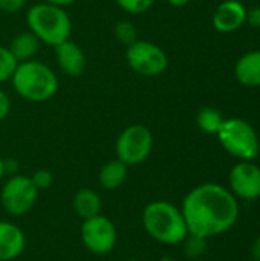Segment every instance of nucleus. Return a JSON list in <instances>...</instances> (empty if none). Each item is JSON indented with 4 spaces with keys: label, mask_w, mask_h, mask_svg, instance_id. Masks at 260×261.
I'll return each instance as SVG.
<instances>
[{
    "label": "nucleus",
    "mask_w": 260,
    "mask_h": 261,
    "mask_svg": "<svg viewBox=\"0 0 260 261\" xmlns=\"http://www.w3.org/2000/svg\"><path fill=\"white\" fill-rule=\"evenodd\" d=\"M190 236L211 239L230 231L239 219V202L219 184L195 187L181 206Z\"/></svg>",
    "instance_id": "f257e3e1"
},
{
    "label": "nucleus",
    "mask_w": 260,
    "mask_h": 261,
    "mask_svg": "<svg viewBox=\"0 0 260 261\" xmlns=\"http://www.w3.org/2000/svg\"><path fill=\"white\" fill-rule=\"evenodd\" d=\"M11 84L20 98L35 104L52 99L60 86L58 76L51 66L35 58L17 64Z\"/></svg>",
    "instance_id": "f03ea898"
},
{
    "label": "nucleus",
    "mask_w": 260,
    "mask_h": 261,
    "mask_svg": "<svg viewBox=\"0 0 260 261\" xmlns=\"http://www.w3.org/2000/svg\"><path fill=\"white\" fill-rule=\"evenodd\" d=\"M143 226L153 240L167 246L181 245L188 237L181 208L167 200H155L144 208Z\"/></svg>",
    "instance_id": "7ed1b4c3"
},
{
    "label": "nucleus",
    "mask_w": 260,
    "mask_h": 261,
    "mask_svg": "<svg viewBox=\"0 0 260 261\" xmlns=\"http://www.w3.org/2000/svg\"><path fill=\"white\" fill-rule=\"evenodd\" d=\"M28 29L38 38L40 43L48 46H58L70 40L72 20L64 8L40 2L26 11Z\"/></svg>",
    "instance_id": "20e7f679"
},
{
    "label": "nucleus",
    "mask_w": 260,
    "mask_h": 261,
    "mask_svg": "<svg viewBox=\"0 0 260 261\" xmlns=\"http://www.w3.org/2000/svg\"><path fill=\"white\" fill-rule=\"evenodd\" d=\"M216 136L224 150L239 161H254L259 156V136L253 125L245 119H224Z\"/></svg>",
    "instance_id": "39448f33"
},
{
    "label": "nucleus",
    "mask_w": 260,
    "mask_h": 261,
    "mask_svg": "<svg viewBox=\"0 0 260 261\" xmlns=\"http://www.w3.org/2000/svg\"><path fill=\"white\" fill-rule=\"evenodd\" d=\"M126 61L135 73L147 78L159 76L169 67L166 50L153 41L139 38L126 47Z\"/></svg>",
    "instance_id": "423d86ee"
},
{
    "label": "nucleus",
    "mask_w": 260,
    "mask_h": 261,
    "mask_svg": "<svg viewBox=\"0 0 260 261\" xmlns=\"http://www.w3.org/2000/svg\"><path fill=\"white\" fill-rule=\"evenodd\" d=\"M153 150V135L149 127L143 124H132L126 127L115 145L116 159H120L127 167L143 164Z\"/></svg>",
    "instance_id": "0eeeda50"
},
{
    "label": "nucleus",
    "mask_w": 260,
    "mask_h": 261,
    "mask_svg": "<svg viewBox=\"0 0 260 261\" xmlns=\"http://www.w3.org/2000/svg\"><path fill=\"white\" fill-rule=\"evenodd\" d=\"M37 197H38V190L32 184L31 177L21 174L11 176L5 182L0 193L3 210L14 217H20L29 213L35 205Z\"/></svg>",
    "instance_id": "6e6552de"
},
{
    "label": "nucleus",
    "mask_w": 260,
    "mask_h": 261,
    "mask_svg": "<svg viewBox=\"0 0 260 261\" xmlns=\"http://www.w3.org/2000/svg\"><path fill=\"white\" fill-rule=\"evenodd\" d=\"M80 236L86 249L95 255L110 254L118 240V232L113 222L101 214L84 220Z\"/></svg>",
    "instance_id": "1a4fd4ad"
},
{
    "label": "nucleus",
    "mask_w": 260,
    "mask_h": 261,
    "mask_svg": "<svg viewBox=\"0 0 260 261\" xmlns=\"http://www.w3.org/2000/svg\"><path fill=\"white\" fill-rule=\"evenodd\" d=\"M230 191L241 200H257L260 197V167L253 161H239L228 176Z\"/></svg>",
    "instance_id": "9d476101"
},
{
    "label": "nucleus",
    "mask_w": 260,
    "mask_h": 261,
    "mask_svg": "<svg viewBox=\"0 0 260 261\" xmlns=\"http://www.w3.org/2000/svg\"><path fill=\"white\" fill-rule=\"evenodd\" d=\"M55 60L58 69L70 78H78L84 73L87 67V57L83 47L72 40H66L64 43L54 47Z\"/></svg>",
    "instance_id": "9b49d317"
},
{
    "label": "nucleus",
    "mask_w": 260,
    "mask_h": 261,
    "mask_svg": "<svg viewBox=\"0 0 260 261\" xmlns=\"http://www.w3.org/2000/svg\"><path fill=\"white\" fill-rule=\"evenodd\" d=\"M247 17V8L239 0H225L218 5L213 14V26L222 34H230L238 31Z\"/></svg>",
    "instance_id": "f8f14e48"
},
{
    "label": "nucleus",
    "mask_w": 260,
    "mask_h": 261,
    "mask_svg": "<svg viewBox=\"0 0 260 261\" xmlns=\"http://www.w3.org/2000/svg\"><path fill=\"white\" fill-rule=\"evenodd\" d=\"M23 231L11 222H0V261L15 260L25 249Z\"/></svg>",
    "instance_id": "ddd939ff"
},
{
    "label": "nucleus",
    "mask_w": 260,
    "mask_h": 261,
    "mask_svg": "<svg viewBox=\"0 0 260 261\" xmlns=\"http://www.w3.org/2000/svg\"><path fill=\"white\" fill-rule=\"evenodd\" d=\"M234 76L245 87H260V50L248 52L236 61Z\"/></svg>",
    "instance_id": "4468645a"
},
{
    "label": "nucleus",
    "mask_w": 260,
    "mask_h": 261,
    "mask_svg": "<svg viewBox=\"0 0 260 261\" xmlns=\"http://www.w3.org/2000/svg\"><path fill=\"white\" fill-rule=\"evenodd\" d=\"M38 47H40V41L29 29L23 31V32H18L11 40L9 46H8V49L11 50V54L14 55V58L18 63L34 60L35 54L38 52Z\"/></svg>",
    "instance_id": "2eb2a0df"
},
{
    "label": "nucleus",
    "mask_w": 260,
    "mask_h": 261,
    "mask_svg": "<svg viewBox=\"0 0 260 261\" xmlns=\"http://www.w3.org/2000/svg\"><path fill=\"white\" fill-rule=\"evenodd\" d=\"M72 205H74V210L78 214V217H81L83 220L100 216L101 206H103L100 194L90 188H81L74 196Z\"/></svg>",
    "instance_id": "dca6fc26"
},
{
    "label": "nucleus",
    "mask_w": 260,
    "mask_h": 261,
    "mask_svg": "<svg viewBox=\"0 0 260 261\" xmlns=\"http://www.w3.org/2000/svg\"><path fill=\"white\" fill-rule=\"evenodd\" d=\"M127 165L123 164L120 159H112V161H107L101 170H100V174H98V180H100V185L104 188V190H118L127 179Z\"/></svg>",
    "instance_id": "f3484780"
},
{
    "label": "nucleus",
    "mask_w": 260,
    "mask_h": 261,
    "mask_svg": "<svg viewBox=\"0 0 260 261\" xmlns=\"http://www.w3.org/2000/svg\"><path fill=\"white\" fill-rule=\"evenodd\" d=\"M222 122H224V116L215 107H204L199 110V113L196 116L198 127L204 133H208V135H216L219 132Z\"/></svg>",
    "instance_id": "a211bd4d"
},
{
    "label": "nucleus",
    "mask_w": 260,
    "mask_h": 261,
    "mask_svg": "<svg viewBox=\"0 0 260 261\" xmlns=\"http://www.w3.org/2000/svg\"><path fill=\"white\" fill-rule=\"evenodd\" d=\"M113 35L116 38L118 43H121L123 46H130L132 43H135L138 40V29L135 26L133 21L130 20H118L113 26Z\"/></svg>",
    "instance_id": "6ab92c4d"
},
{
    "label": "nucleus",
    "mask_w": 260,
    "mask_h": 261,
    "mask_svg": "<svg viewBox=\"0 0 260 261\" xmlns=\"http://www.w3.org/2000/svg\"><path fill=\"white\" fill-rule=\"evenodd\" d=\"M18 61L14 58L8 46H0V84L11 81Z\"/></svg>",
    "instance_id": "aec40b11"
},
{
    "label": "nucleus",
    "mask_w": 260,
    "mask_h": 261,
    "mask_svg": "<svg viewBox=\"0 0 260 261\" xmlns=\"http://www.w3.org/2000/svg\"><path fill=\"white\" fill-rule=\"evenodd\" d=\"M115 2L124 12L133 15H141L147 12L155 3V0H115Z\"/></svg>",
    "instance_id": "412c9836"
},
{
    "label": "nucleus",
    "mask_w": 260,
    "mask_h": 261,
    "mask_svg": "<svg viewBox=\"0 0 260 261\" xmlns=\"http://www.w3.org/2000/svg\"><path fill=\"white\" fill-rule=\"evenodd\" d=\"M182 243H184V248H185V254L188 257H192V258L201 257L207 249V240L201 239V237H196V236L188 234V237Z\"/></svg>",
    "instance_id": "4be33fe9"
},
{
    "label": "nucleus",
    "mask_w": 260,
    "mask_h": 261,
    "mask_svg": "<svg viewBox=\"0 0 260 261\" xmlns=\"http://www.w3.org/2000/svg\"><path fill=\"white\" fill-rule=\"evenodd\" d=\"M31 180H32V184L35 185V188L40 191V190L49 188V187L52 185L54 177H52V173H51V171H48V170H38V171H35V173L31 176Z\"/></svg>",
    "instance_id": "5701e85b"
},
{
    "label": "nucleus",
    "mask_w": 260,
    "mask_h": 261,
    "mask_svg": "<svg viewBox=\"0 0 260 261\" xmlns=\"http://www.w3.org/2000/svg\"><path fill=\"white\" fill-rule=\"evenodd\" d=\"M26 5V0H0V12L15 14L21 11Z\"/></svg>",
    "instance_id": "b1692460"
},
{
    "label": "nucleus",
    "mask_w": 260,
    "mask_h": 261,
    "mask_svg": "<svg viewBox=\"0 0 260 261\" xmlns=\"http://www.w3.org/2000/svg\"><path fill=\"white\" fill-rule=\"evenodd\" d=\"M9 112H11V99L8 93L0 89V122L8 118Z\"/></svg>",
    "instance_id": "393cba45"
},
{
    "label": "nucleus",
    "mask_w": 260,
    "mask_h": 261,
    "mask_svg": "<svg viewBox=\"0 0 260 261\" xmlns=\"http://www.w3.org/2000/svg\"><path fill=\"white\" fill-rule=\"evenodd\" d=\"M245 21H247L251 28H257V29H260V6H254V8H251V9H247Z\"/></svg>",
    "instance_id": "a878e982"
},
{
    "label": "nucleus",
    "mask_w": 260,
    "mask_h": 261,
    "mask_svg": "<svg viewBox=\"0 0 260 261\" xmlns=\"http://www.w3.org/2000/svg\"><path fill=\"white\" fill-rule=\"evenodd\" d=\"M3 167H5V174H17L18 171V162L14 159H3Z\"/></svg>",
    "instance_id": "bb28decb"
},
{
    "label": "nucleus",
    "mask_w": 260,
    "mask_h": 261,
    "mask_svg": "<svg viewBox=\"0 0 260 261\" xmlns=\"http://www.w3.org/2000/svg\"><path fill=\"white\" fill-rule=\"evenodd\" d=\"M251 257L254 261H260V236L251 245Z\"/></svg>",
    "instance_id": "cd10ccee"
},
{
    "label": "nucleus",
    "mask_w": 260,
    "mask_h": 261,
    "mask_svg": "<svg viewBox=\"0 0 260 261\" xmlns=\"http://www.w3.org/2000/svg\"><path fill=\"white\" fill-rule=\"evenodd\" d=\"M46 3H51V5H57V6H61V8H66L72 3H75L77 0H43Z\"/></svg>",
    "instance_id": "c85d7f7f"
},
{
    "label": "nucleus",
    "mask_w": 260,
    "mask_h": 261,
    "mask_svg": "<svg viewBox=\"0 0 260 261\" xmlns=\"http://www.w3.org/2000/svg\"><path fill=\"white\" fill-rule=\"evenodd\" d=\"M188 2L190 0H167V3L172 5V6H175V8H182V6L188 5Z\"/></svg>",
    "instance_id": "c756f323"
},
{
    "label": "nucleus",
    "mask_w": 260,
    "mask_h": 261,
    "mask_svg": "<svg viewBox=\"0 0 260 261\" xmlns=\"http://www.w3.org/2000/svg\"><path fill=\"white\" fill-rule=\"evenodd\" d=\"M3 176H5V167H3V159H2V156H0V180H2Z\"/></svg>",
    "instance_id": "7c9ffc66"
}]
</instances>
